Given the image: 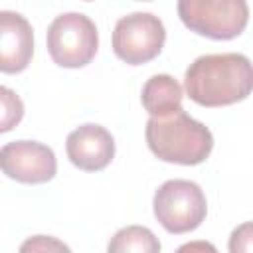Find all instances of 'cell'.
Listing matches in <instances>:
<instances>
[{"instance_id": "obj_14", "label": "cell", "mask_w": 253, "mask_h": 253, "mask_svg": "<svg viewBox=\"0 0 253 253\" xmlns=\"http://www.w3.org/2000/svg\"><path fill=\"white\" fill-rule=\"evenodd\" d=\"M229 253H253V221L237 225L229 235Z\"/></svg>"}, {"instance_id": "obj_15", "label": "cell", "mask_w": 253, "mask_h": 253, "mask_svg": "<svg viewBox=\"0 0 253 253\" xmlns=\"http://www.w3.org/2000/svg\"><path fill=\"white\" fill-rule=\"evenodd\" d=\"M176 253H219V251L215 249L213 243L204 241V239H198V241H188V243L180 245L176 249Z\"/></svg>"}, {"instance_id": "obj_5", "label": "cell", "mask_w": 253, "mask_h": 253, "mask_svg": "<svg viewBox=\"0 0 253 253\" xmlns=\"http://www.w3.org/2000/svg\"><path fill=\"white\" fill-rule=\"evenodd\" d=\"M154 215L170 233H188L206 219L208 204L202 188L190 180H168L154 194Z\"/></svg>"}, {"instance_id": "obj_6", "label": "cell", "mask_w": 253, "mask_h": 253, "mask_svg": "<svg viewBox=\"0 0 253 253\" xmlns=\"http://www.w3.org/2000/svg\"><path fill=\"white\" fill-rule=\"evenodd\" d=\"M164 42V24L150 12L123 16L113 30V51L128 65H140L154 59L162 51Z\"/></svg>"}, {"instance_id": "obj_2", "label": "cell", "mask_w": 253, "mask_h": 253, "mask_svg": "<svg viewBox=\"0 0 253 253\" xmlns=\"http://www.w3.org/2000/svg\"><path fill=\"white\" fill-rule=\"evenodd\" d=\"M144 134L152 154L164 162L196 166L202 164L213 148L210 128L192 119L184 109L166 119L150 117Z\"/></svg>"}, {"instance_id": "obj_7", "label": "cell", "mask_w": 253, "mask_h": 253, "mask_svg": "<svg viewBox=\"0 0 253 253\" xmlns=\"http://www.w3.org/2000/svg\"><path fill=\"white\" fill-rule=\"evenodd\" d=\"M2 172L22 184H43L55 176L57 160L49 146L36 140H14L0 150Z\"/></svg>"}, {"instance_id": "obj_13", "label": "cell", "mask_w": 253, "mask_h": 253, "mask_svg": "<svg viewBox=\"0 0 253 253\" xmlns=\"http://www.w3.org/2000/svg\"><path fill=\"white\" fill-rule=\"evenodd\" d=\"M18 253H71V249L63 241H59L57 237L34 235V237H28L20 245Z\"/></svg>"}, {"instance_id": "obj_9", "label": "cell", "mask_w": 253, "mask_h": 253, "mask_svg": "<svg viewBox=\"0 0 253 253\" xmlns=\"http://www.w3.org/2000/svg\"><path fill=\"white\" fill-rule=\"evenodd\" d=\"M34 55V32L18 12H0V69L4 73L24 71Z\"/></svg>"}, {"instance_id": "obj_11", "label": "cell", "mask_w": 253, "mask_h": 253, "mask_svg": "<svg viewBox=\"0 0 253 253\" xmlns=\"http://www.w3.org/2000/svg\"><path fill=\"white\" fill-rule=\"evenodd\" d=\"M107 253H160V241L144 225H126L111 237Z\"/></svg>"}, {"instance_id": "obj_1", "label": "cell", "mask_w": 253, "mask_h": 253, "mask_svg": "<svg viewBox=\"0 0 253 253\" xmlns=\"http://www.w3.org/2000/svg\"><path fill=\"white\" fill-rule=\"evenodd\" d=\"M188 97L202 107H225L253 91V63L243 53H210L190 63L184 79Z\"/></svg>"}, {"instance_id": "obj_4", "label": "cell", "mask_w": 253, "mask_h": 253, "mask_svg": "<svg viewBox=\"0 0 253 253\" xmlns=\"http://www.w3.org/2000/svg\"><path fill=\"white\" fill-rule=\"evenodd\" d=\"M97 45V26L85 14H61L47 28V51L61 67L75 69L87 65L95 57Z\"/></svg>"}, {"instance_id": "obj_12", "label": "cell", "mask_w": 253, "mask_h": 253, "mask_svg": "<svg viewBox=\"0 0 253 253\" xmlns=\"http://www.w3.org/2000/svg\"><path fill=\"white\" fill-rule=\"evenodd\" d=\"M0 99H2V125H0V130L6 132V130H10L12 126H16L22 121V117H24V103L8 87L0 89Z\"/></svg>"}, {"instance_id": "obj_8", "label": "cell", "mask_w": 253, "mask_h": 253, "mask_svg": "<svg viewBox=\"0 0 253 253\" xmlns=\"http://www.w3.org/2000/svg\"><path fill=\"white\" fill-rule=\"evenodd\" d=\"M67 158L85 172H97L111 164L115 156V140L101 125H83L69 132L65 140Z\"/></svg>"}, {"instance_id": "obj_10", "label": "cell", "mask_w": 253, "mask_h": 253, "mask_svg": "<svg viewBox=\"0 0 253 253\" xmlns=\"http://www.w3.org/2000/svg\"><path fill=\"white\" fill-rule=\"evenodd\" d=\"M182 85L166 73L152 75L142 87V107L154 119H166L182 111Z\"/></svg>"}, {"instance_id": "obj_3", "label": "cell", "mask_w": 253, "mask_h": 253, "mask_svg": "<svg viewBox=\"0 0 253 253\" xmlns=\"http://www.w3.org/2000/svg\"><path fill=\"white\" fill-rule=\"evenodd\" d=\"M178 16L200 36L233 40L249 22V6L243 0H180Z\"/></svg>"}]
</instances>
